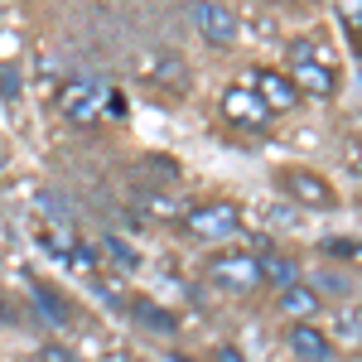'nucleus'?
<instances>
[{
	"label": "nucleus",
	"instance_id": "obj_1",
	"mask_svg": "<svg viewBox=\"0 0 362 362\" xmlns=\"http://www.w3.org/2000/svg\"><path fill=\"white\" fill-rule=\"evenodd\" d=\"M58 107H63V116H68V121H78V126H92V121H102V116L121 112V97L112 92V83H102V78L83 73V78H73V83L63 87Z\"/></svg>",
	"mask_w": 362,
	"mask_h": 362
},
{
	"label": "nucleus",
	"instance_id": "obj_2",
	"mask_svg": "<svg viewBox=\"0 0 362 362\" xmlns=\"http://www.w3.org/2000/svg\"><path fill=\"white\" fill-rule=\"evenodd\" d=\"M290 83L300 92H314V97H334L338 92V73L324 63V54L314 44H290Z\"/></svg>",
	"mask_w": 362,
	"mask_h": 362
},
{
	"label": "nucleus",
	"instance_id": "obj_3",
	"mask_svg": "<svg viewBox=\"0 0 362 362\" xmlns=\"http://www.w3.org/2000/svg\"><path fill=\"white\" fill-rule=\"evenodd\" d=\"M184 227H189V237H198V242H227V237H237L242 213L232 203H203V208H194L184 218Z\"/></svg>",
	"mask_w": 362,
	"mask_h": 362
},
{
	"label": "nucleus",
	"instance_id": "obj_4",
	"mask_svg": "<svg viewBox=\"0 0 362 362\" xmlns=\"http://www.w3.org/2000/svg\"><path fill=\"white\" fill-rule=\"evenodd\" d=\"M208 280L218 285V290H232V295H247L261 285V271H256V256L247 251H232V256H218L213 266H208Z\"/></svg>",
	"mask_w": 362,
	"mask_h": 362
},
{
	"label": "nucleus",
	"instance_id": "obj_5",
	"mask_svg": "<svg viewBox=\"0 0 362 362\" xmlns=\"http://www.w3.org/2000/svg\"><path fill=\"white\" fill-rule=\"evenodd\" d=\"M189 20H194V29L208 44H218V49H227V44L237 39V15H232L227 5H218V0H194V5H189Z\"/></svg>",
	"mask_w": 362,
	"mask_h": 362
},
{
	"label": "nucleus",
	"instance_id": "obj_6",
	"mask_svg": "<svg viewBox=\"0 0 362 362\" xmlns=\"http://www.w3.org/2000/svg\"><path fill=\"white\" fill-rule=\"evenodd\" d=\"M280 189L295 198V203H305V208H319V213L334 208V189H329L314 169H285V174H280Z\"/></svg>",
	"mask_w": 362,
	"mask_h": 362
},
{
	"label": "nucleus",
	"instance_id": "obj_7",
	"mask_svg": "<svg viewBox=\"0 0 362 362\" xmlns=\"http://www.w3.org/2000/svg\"><path fill=\"white\" fill-rule=\"evenodd\" d=\"M256 102H261L266 112H295V107H300V87L290 83L285 73L261 68V73H256Z\"/></svg>",
	"mask_w": 362,
	"mask_h": 362
},
{
	"label": "nucleus",
	"instance_id": "obj_8",
	"mask_svg": "<svg viewBox=\"0 0 362 362\" xmlns=\"http://www.w3.org/2000/svg\"><path fill=\"white\" fill-rule=\"evenodd\" d=\"M223 112L232 126H242V131H266V107L256 102V92H247V87H227V97H223Z\"/></svg>",
	"mask_w": 362,
	"mask_h": 362
},
{
	"label": "nucleus",
	"instance_id": "obj_9",
	"mask_svg": "<svg viewBox=\"0 0 362 362\" xmlns=\"http://www.w3.org/2000/svg\"><path fill=\"white\" fill-rule=\"evenodd\" d=\"M145 78H150V83H165L169 92H184V87H189V68H184V58H179V54L160 49V54L145 58Z\"/></svg>",
	"mask_w": 362,
	"mask_h": 362
},
{
	"label": "nucleus",
	"instance_id": "obj_10",
	"mask_svg": "<svg viewBox=\"0 0 362 362\" xmlns=\"http://www.w3.org/2000/svg\"><path fill=\"white\" fill-rule=\"evenodd\" d=\"M290 353L300 362H334V343L319 334L314 324H295L290 329Z\"/></svg>",
	"mask_w": 362,
	"mask_h": 362
},
{
	"label": "nucleus",
	"instance_id": "obj_11",
	"mask_svg": "<svg viewBox=\"0 0 362 362\" xmlns=\"http://www.w3.org/2000/svg\"><path fill=\"white\" fill-rule=\"evenodd\" d=\"M29 300H34V309L44 314V324H54V329H68V324H73V305L58 295L54 285L34 280V285H29Z\"/></svg>",
	"mask_w": 362,
	"mask_h": 362
},
{
	"label": "nucleus",
	"instance_id": "obj_12",
	"mask_svg": "<svg viewBox=\"0 0 362 362\" xmlns=\"http://www.w3.org/2000/svg\"><path fill=\"white\" fill-rule=\"evenodd\" d=\"M256 271H261L266 285H276V290L300 285V261H295V256H285V251H266V256H256Z\"/></svg>",
	"mask_w": 362,
	"mask_h": 362
},
{
	"label": "nucleus",
	"instance_id": "obj_13",
	"mask_svg": "<svg viewBox=\"0 0 362 362\" xmlns=\"http://www.w3.org/2000/svg\"><path fill=\"white\" fill-rule=\"evenodd\" d=\"M280 309H285L290 319L309 324V319L319 314V290H309L305 280H300V285H285V290H280Z\"/></svg>",
	"mask_w": 362,
	"mask_h": 362
},
{
	"label": "nucleus",
	"instance_id": "obj_14",
	"mask_svg": "<svg viewBox=\"0 0 362 362\" xmlns=\"http://www.w3.org/2000/svg\"><path fill=\"white\" fill-rule=\"evenodd\" d=\"M131 314L140 319V329H145V334H160V338L179 334V319H174L165 305H155V300H136V305H131Z\"/></svg>",
	"mask_w": 362,
	"mask_h": 362
},
{
	"label": "nucleus",
	"instance_id": "obj_15",
	"mask_svg": "<svg viewBox=\"0 0 362 362\" xmlns=\"http://www.w3.org/2000/svg\"><path fill=\"white\" fill-rule=\"evenodd\" d=\"M338 15L348 25V39L358 44V25H362V0H338Z\"/></svg>",
	"mask_w": 362,
	"mask_h": 362
},
{
	"label": "nucleus",
	"instance_id": "obj_16",
	"mask_svg": "<svg viewBox=\"0 0 362 362\" xmlns=\"http://www.w3.org/2000/svg\"><path fill=\"white\" fill-rule=\"evenodd\" d=\"M324 251H329L334 261H358V242H353V237H329Z\"/></svg>",
	"mask_w": 362,
	"mask_h": 362
},
{
	"label": "nucleus",
	"instance_id": "obj_17",
	"mask_svg": "<svg viewBox=\"0 0 362 362\" xmlns=\"http://www.w3.org/2000/svg\"><path fill=\"white\" fill-rule=\"evenodd\" d=\"M338 338H343L348 348L358 343V305H348L343 314H338Z\"/></svg>",
	"mask_w": 362,
	"mask_h": 362
},
{
	"label": "nucleus",
	"instance_id": "obj_18",
	"mask_svg": "<svg viewBox=\"0 0 362 362\" xmlns=\"http://www.w3.org/2000/svg\"><path fill=\"white\" fill-rule=\"evenodd\" d=\"M0 97H5V102L20 97V68H10V63H0Z\"/></svg>",
	"mask_w": 362,
	"mask_h": 362
},
{
	"label": "nucleus",
	"instance_id": "obj_19",
	"mask_svg": "<svg viewBox=\"0 0 362 362\" xmlns=\"http://www.w3.org/2000/svg\"><path fill=\"white\" fill-rule=\"evenodd\" d=\"M39 362H78V353L63 348V343H44V348H39Z\"/></svg>",
	"mask_w": 362,
	"mask_h": 362
},
{
	"label": "nucleus",
	"instance_id": "obj_20",
	"mask_svg": "<svg viewBox=\"0 0 362 362\" xmlns=\"http://www.w3.org/2000/svg\"><path fill=\"white\" fill-rule=\"evenodd\" d=\"M107 251H112V256L121 261V266H136V256L126 251V242H107Z\"/></svg>",
	"mask_w": 362,
	"mask_h": 362
},
{
	"label": "nucleus",
	"instance_id": "obj_21",
	"mask_svg": "<svg viewBox=\"0 0 362 362\" xmlns=\"http://www.w3.org/2000/svg\"><path fill=\"white\" fill-rule=\"evenodd\" d=\"M218 362H242V353H237V348H223V353H218Z\"/></svg>",
	"mask_w": 362,
	"mask_h": 362
},
{
	"label": "nucleus",
	"instance_id": "obj_22",
	"mask_svg": "<svg viewBox=\"0 0 362 362\" xmlns=\"http://www.w3.org/2000/svg\"><path fill=\"white\" fill-rule=\"evenodd\" d=\"M169 362H194V358H184V353H174V358H169Z\"/></svg>",
	"mask_w": 362,
	"mask_h": 362
}]
</instances>
